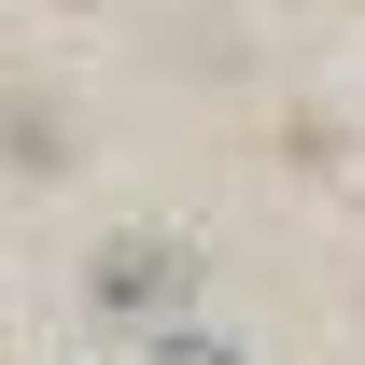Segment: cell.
<instances>
[{"label": "cell", "mask_w": 365, "mask_h": 365, "mask_svg": "<svg viewBox=\"0 0 365 365\" xmlns=\"http://www.w3.org/2000/svg\"><path fill=\"white\" fill-rule=\"evenodd\" d=\"M155 365H239V351L211 337V323H155Z\"/></svg>", "instance_id": "obj_2"}, {"label": "cell", "mask_w": 365, "mask_h": 365, "mask_svg": "<svg viewBox=\"0 0 365 365\" xmlns=\"http://www.w3.org/2000/svg\"><path fill=\"white\" fill-rule=\"evenodd\" d=\"M182 281H197V253H182V239H113V253L85 267V295H98V309H169Z\"/></svg>", "instance_id": "obj_1"}]
</instances>
